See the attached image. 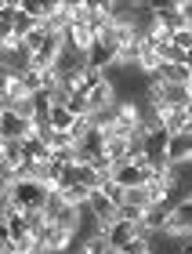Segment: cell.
I'll list each match as a JSON object with an SVG mask.
<instances>
[{"instance_id": "1", "label": "cell", "mask_w": 192, "mask_h": 254, "mask_svg": "<svg viewBox=\"0 0 192 254\" xmlns=\"http://www.w3.org/2000/svg\"><path fill=\"white\" fill-rule=\"evenodd\" d=\"M33 134V120H22L15 109H0V138H15V142H26Z\"/></svg>"}, {"instance_id": "2", "label": "cell", "mask_w": 192, "mask_h": 254, "mask_svg": "<svg viewBox=\"0 0 192 254\" xmlns=\"http://www.w3.org/2000/svg\"><path fill=\"white\" fill-rule=\"evenodd\" d=\"M95 44H98V37H95L91 26H69V29H65V48L76 51V55H84V59L95 51Z\"/></svg>"}, {"instance_id": "3", "label": "cell", "mask_w": 192, "mask_h": 254, "mask_svg": "<svg viewBox=\"0 0 192 254\" xmlns=\"http://www.w3.org/2000/svg\"><path fill=\"white\" fill-rule=\"evenodd\" d=\"M87 211H91V214H95V218H98V222L105 225V229H109L112 222H120V207L112 203V200H109V196L101 192V189H95V192H91V200H87Z\"/></svg>"}, {"instance_id": "4", "label": "cell", "mask_w": 192, "mask_h": 254, "mask_svg": "<svg viewBox=\"0 0 192 254\" xmlns=\"http://www.w3.org/2000/svg\"><path fill=\"white\" fill-rule=\"evenodd\" d=\"M138 233H142V229L134 225V222H123V218H120V222H112L101 236H105V244H109V247H116V251H120V247H127Z\"/></svg>"}, {"instance_id": "5", "label": "cell", "mask_w": 192, "mask_h": 254, "mask_svg": "<svg viewBox=\"0 0 192 254\" xmlns=\"http://www.w3.org/2000/svg\"><path fill=\"white\" fill-rule=\"evenodd\" d=\"M0 160H4V171H18L26 164V145L15 142V138H0Z\"/></svg>"}, {"instance_id": "6", "label": "cell", "mask_w": 192, "mask_h": 254, "mask_svg": "<svg viewBox=\"0 0 192 254\" xmlns=\"http://www.w3.org/2000/svg\"><path fill=\"white\" fill-rule=\"evenodd\" d=\"M112 178H116L123 189H138V186H145V171H142V167H134L131 160H127V164H120Z\"/></svg>"}, {"instance_id": "7", "label": "cell", "mask_w": 192, "mask_h": 254, "mask_svg": "<svg viewBox=\"0 0 192 254\" xmlns=\"http://www.w3.org/2000/svg\"><path fill=\"white\" fill-rule=\"evenodd\" d=\"M51 127H54V134H65L76 127V117L65 106H51Z\"/></svg>"}, {"instance_id": "8", "label": "cell", "mask_w": 192, "mask_h": 254, "mask_svg": "<svg viewBox=\"0 0 192 254\" xmlns=\"http://www.w3.org/2000/svg\"><path fill=\"white\" fill-rule=\"evenodd\" d=\"M62 200L69 203V207H80V211H84L87 200H91V189H87V186H65L62 189Z\"/></svg>"}, {"instance_id": "9", "label": "cell", "mask_w": 192, "mask_h": 254, "mask_svg": "<svg viewBox=\"0 0 192 254\" xmlns=\"http://www.w3.org/2000/svg\"><path fill=\"white\" fill-rule=\"evenodd\" d=\"M123 207H145V211H149V192H145V186L127 189V196H123Z\"/></svg>"}, {"instance_id": "10", "label": "cell", "mask_w": 192, "mask_h": 254, "mask_svg": "<svg viewBox=\"0 0 192 254\" xmlns=\"http://www.w3.org/2000/svg\"><path fill=\"white\" fill-rule=\"evenodd\" d=\"M101 192H105V196H109V200L116 203V207H123V196H127V189H123V186H120L116 178H109L105 186H101Z\"/></svg>"}, {"instance_id": "11", "label": "cell", "mask_w": 192, "mask_h": 254, "mask_svg": "<svg viewBox=\"0 0 192 254\" xmlns=\"http://www.w3.org/2000/svg\"><path fill=\"white\" fill-rule=\"evenodd\" d=\"M171 44H174L178 51H185V55H189V51H192V26H182V29H178L174 37H171Z\"/></svg>"}, {"instance_id": "12", "label": "cell", "mask_w": 192, "mask_h": 254, "mask_svg": "<svg viewBox=\"0 0 192 254\" xmlns=\"http://www.w3.org/2000/svg\"><path fill=\"white\" fill-rule=\"evenodd\" d=\"M182 15H185V22L192 26V0H182Z\"/></svg>"}]
</instances>
